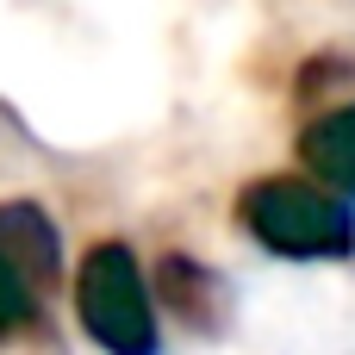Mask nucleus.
<instances>
[{
    "label": "nucleus",
    "mask_w": 355,
    "mask_h": 355,
    "mask_svg": "<svg viewBox=\"0 0 355 355\" xmlns=\"http://www.w3.org/2000/svg\"><path fill=\"white\" fill-rule=\"evenodd\" d=\"M37 287H44V281L0 243V337H12L19 324L37 318Z\"/></svg>",
    "instance_id": "4"
},
{
    "label": "nucleus",
    "mask_w": 355,
    "mask_h": 355,
    "mask_svg": "<svg viewBox=\"0 0 355 355\" xmlns=\"http://www.w3.org/2000/svg\"><path fill=\"white\" fill-rule=\"evenodd\" d=\"M300 162H306L324 187H337L343 200H355V100L318 112V119L300 131Z\"/></svg>",
    "instance_id": "3"
},
{
    "label": "nucleus",
    "mask_w": 355,
    "mask_h": 355,
    "mask_svg": "<svg viewBox=\"0 0 355 355\" xmlns=\"http://www.w3.org/2000/svg\"><path fill=\"white\" fill-rule=\"evenodd\" d=\"M75 318L106 355H162L156 300L131 243H94L75 275Z\"/></svg>",
    "instance_id": "2"
},
{
    "label": "nucleus",
    "mask_w": 355,
    "mask_h": 355,
    "mask_svg": "<svg viewBox=\"0 0 355 355\" xmlns=\"http://www.w3.org/2000/svg\"><path fill=\"white\" fill-rule=\"evenodd\" d=\"M243 231L287 262H349L355 256V212L337 187L300 175H262L237 193Z\"/></svg>",
    "instance_id": "1"
}]
</instances>
